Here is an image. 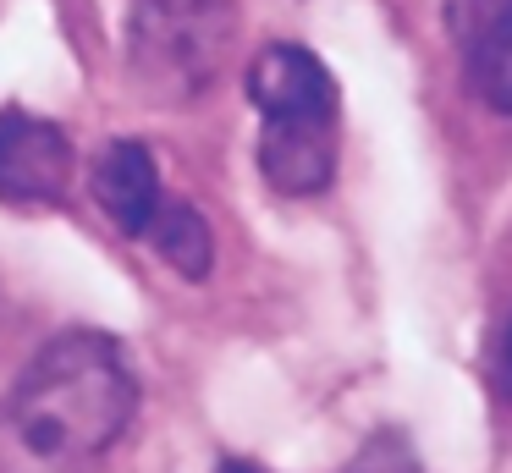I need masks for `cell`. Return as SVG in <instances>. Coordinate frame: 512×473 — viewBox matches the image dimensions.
<instances>
[{
    "instance_id": "cell-2",
    "label": "cell",
    "mask_w": 512,
    "mask_h": 473,
    "mask_svg": "<svg viewBox=\"0 0 512 473\" xmlns=\"http://www.w3.org/2000/svg\"><path fill=\"white\" fill-rule=\"evenodd\" d=\"M237 28V0H127V83L149 105H193L226 72Z\"/></svg>"
},
{
    "instance_id": "cell-10",
    "label": "cell",
    "mask_w": 512,
    "mask_h": 473,
    "mask_svg": "<svg viewBox=\"0 0 512 473\" xmlns=\"http://www.w3.org/2000/svg\"><path fill=\"white\" fill-rule=\"evenodd\" d=\"M215 473H265V468L248 462V457H221V462H215Z\"/></svg>"
},
{
    "instance_id": "cell-7",
    "label": "cell",
    "mask_w": 512,
    "mask_h": 473,
    "mask_svg": "<svg viewBox=\"0 0 512 473\" xmlns=\"http://www.w3.org/2000/svg\"><path fill=\"white\" fill-rule=\"evenodd\" d=\"M468 83L496 116H512V6H468Z\"/></svg>"
},
{
    "instance_id": "cell-1",
    "label": "cell",
    "mask_w": 512,
    "mask_h": 473,
    "mask_svg": "<svg viewBox=\"0 0 512 473\" xmlns=\"http://www.w3.org/2000/svg\"><path fill=\"white\" fill-rule=\"evenodd\" d=\"M133 418L127 352L105 330H61L0 402V473H94Z\"/></svg>"
},
{
    "instance_id": "cell-6",
    "label": "cell",
    "mask_w": 512,
    "mask_h": 473,
    "mask_svg": "<svg viewBox=\"0 0 512 473\" xmlns=\"http://www.w3.org/2000/svg\"><path fill=\"white\" fill-rule=\"evenodd\" d=\"M248 99L259 116H292V110H336V77L303 44H265L248 61Z\"/></svg>"
},
{
    "instance_id": "cell-5",
    "label": "cell",
    "mask_w": 512,
    "mask_h": 473,
    "mask_svg": "<svg viewBox=\"0 0 512 473\" xmlns=\"http://www.w3.org/2000/svg\"><path fill=\"white\" fill-rule=\"evenodd\" d=\"M89 187H94V204L105 209V220L133 242H144L149 220L166 204V193H160V165L149 154V143H138V138L105 143L94 171H89Z\"/></svg>"
},
{
    "instance_id": "cell-11",
    "label": "cell",
    "mask_w": 512,
    "mask_h": 473,
    "mask_svg": "<svg viewBox=\"0 0 512 473\" xmlns=\"http://www.w3.org/2000/svg\"><path fill=\"white\" fill-rule=\"evenodd\" d=\"M468 6H512V0H468Z\"/></svg>"
},
{
    "instance_id": "cell-3",
    "label": "cell",
    "mask_w": 512,
    "mask_h": 473,
    "mask_svg": "<svg viewBox=\"0 0 512 473\" xmlns=\"http://www.w3.org/2000/svg\"><path fill=\"white\" fill-rule=\"evenodd\" d=\"M72 138L67 127L23 105L0 110V204L6 209H61L72 187Z\"/></svg>"
},
{
    "instance_id": "cell-4",
    "label": "cell",
    "mask_w": 512,
    "mask_h": 473,
    "mask_svg": "<svg viewBox=\"0 0 512 473\" xmlns=\"http://www.w3.org/2000/svg\"><path fill=\"white\" fill-rule=\"evenodd\" d=\"M259 176L281 198H314L336 176V110L259 116Z\"/></svg>"
},
{
    "instance_id": "cell-8",
    "label": "cell",
    "mask_w": 512,
    "mask_h": 473,
    "mask_svg": "<svg viewBox=\"0 0 512 473\" xmlns=\"http://www.w3.org/2000/svg\"><path fill=\"white\" fill-rule=\"evenodd\" d=\"M144 242L182 275V281H204L210 264H215V231H210V220H204L193 204H171L166 198L160 215L149 220Z\"/></svg>"
},
{
    "instance_id": "cell-9",
    "label": "cell",
    "mask_w": 512,
    "mask_h": 473,
    "mask_svg": "<svg viewBox=\"0 0 512 473\" xmlns=\"http://www.w3.org/2000/svg\"><path fill=\"white\" fill-rule=\"evenodd\" d=\"M342 473H424V468H419V457H413L408 435L380 429V435H369L364 446L353 451V462H347Z\"/></svg>"
}]
</instances>
